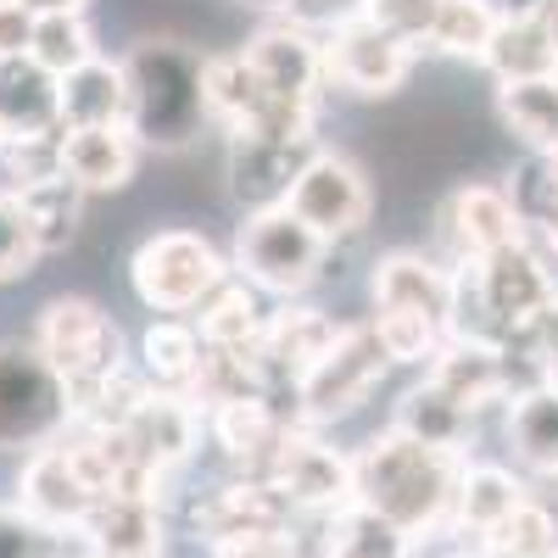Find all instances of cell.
<instances>
[{
    "label": "cell",
    "mask_w": 558,
    "mask_h": 558,
    "mask_svg": "<svg viewBox=\"0 0 558 558\" xmlns=\"http://www.w3.org/2000/svg\"><path fill=\"white\" fill-rule=\"evenodd\" d=\"M441 241L452 246V268H475L492 252L525 241V218L508 184H458L441 207Z\"/></svg>",
    "instance_id": "cell-15"
},
{
    "label": "cell",
    "mask_w": 558,
    "mask_h": 558,
    "mask_svg": "<svg viewBox=\"0 0 558 558\" xmlns=\"http://www.w3.org/2000/svg\"><path fill=\"white\" fill-rule=\"evenodd\" d=\"M241 51H246L252 68L263 73V84H268L274 101L318 107V89L330 84V78H324V39H318L307 23H296V17L268 23V28H257V34L241 45Z\"/></svg>",
    "instance_id": "cell-17"
},
{
    "label": "cell",
    "mask_w": 558,
    "mask_h": 558,
    "mask_svg": "<svg viewBox=\"0 0 558 558\" xmlns=\"http://www.w3.org/2000/svg\"><path fill=\"white\" fill-rule=\"evenodd\" d=\"M497 118L514 129L531 151H558V68L536 78L497 84Z\"/></svg>",
    "instance_id": "cell-29"
},
{
    "label": "cell",
    "mask_w": 558,
    "mask_h": 558,
    "mask_svg": "<svg viewBox=\"0 0 558 558\" xmlns=\"http://www.w3.org/2000/svg\"><path fill=\"white\" fill-rule=\"evenodd\" d=\"M68 536L28 520L23 508H0V558H62Z\"/></svg>",
    "instance_id": "cell-42"
},
{
    "label": "cell",
    "mask_w": 558,
    "mask_h": 558,
    "mask_svg": "<svg viewBox=\"0 0 558 558\" xmlns=\"http://www.w3.org/2000/svg\"><path fill=\"white\" fill-rule=\"evenodd\" d=\"M96 502H101V492L89 486V475L78 470L68 436L34 447V458L23 463V481H17V508L28 520L51 525L62 536H78V525L89 520V508H96Z\"/></svg>",
    "instance_id": "cell-13"
},
{
    "label": "cell",
    "mask_w": 558,
    "mask_h": 558,
    "mask_svg": "<svg viewBox=\"0 0 558 558\" xmlns=\"http://www.w3.org/2000/svg\"><path fill=\"white\" fill-rule=\"evenodd\" d=\"M123 436L146 452L157 470H179L184 458L196 452V441H202V408L191 402V397H179V391H157L151 386V397L134 408V418L123 425Z\"/></svg>",
    "instance_id": "cell-23"
},
{
    "label": "cell",
    "mask_w": 558,
    "mask_h": 558,
    "mask_svg": "<svg viewBox=\"0 0 558 558\" xmlns=\"http://www.w3.org/2000/svg\"><path fill=\"white\" fill-rule=\"evenodd\" d=\"M34 17H68V12H84L89 0H23Z\"/></svg>",
    "instance_id": "cell-46"
},
{
    "label": "cell",
    "mask_w": 558,
    "mask_h": 558,
    "mask_svg": "<svg viewBox=\"0 0 558 558\" xmlns=\"http://www.w3.org/2000/svg\"><path fill=\"white\" fill-rule=\"evenodd\" d=\"M481 547L486 553H502V558H553L558 553V525H553V514L536 502V492L508 514L502 525H492L486 536H481Z\"/></svg>",
    "instance_id": "cell-37"
},
{
    "label": "cell",
    "mask_w": 558,
    "mask_h": 558,
    "mask_svg": "<svg viewBox=\"0 0 558 558\" xmlns=\"http://www.w3.org/2000/svg\"><path fill=\"white\" fill-rule=\"evenodd\" d=\"M140 140L123 129V123H107V129H62L57 134V157H62V173L78 184L84 196H101V191H123L140 168Z\"/></svg>",
    "instance_id": "cell-19"
},
{
    "label": "cell",
    "mask_w": 558,
    "mask_h": 558,
    "mask_svg": "<svg viewBox=\"0 0 558 558\" xmlns=\"http://www.w3.org/2000/svg\"><path fill=\"white\" fill-rule=\"evenodd\" d=\"M302 223H313L324 241H352L357 229L375 213V191H368V173L347 157V151H313V162L296 173L291 202H286Z\"/></svg>",
    "instance_id": "cell-10"
},
{
    "label": "cell",
    "mask_w": 558,
    "mask_h": 558,
    "mask_svg": "<svg viewBox=\"0 0 558 558\" xmlns=\"http://www.w3.org/2000/svg\"><path fill=\"white\" fill-rule=\"evenodd\" d=\"M375 330H380V347L391 352V363H430L447 341V330H436L418 313H375Z\"/></svg>",
    "instance_id": "cell-39"
},
{
    "label": "cell",
    "mask_w": 558,
    "mask_h": 558,
    "mask_svg": "<svg viewBox=\"0 0 558 558\" xmlns=\"http://www.w3.org/2000/svg\"><path fill=\"white\" fill-rule=\"evenodd\" d=\"M223 279V252L196 229H157L129 257V286L151 313H196Z\"/></svg>",
    "instance_id": "cell-4"
},
{
    "label": "cell",
    "mask_w": 558,
    "mask_h": 558,
    "mask_svg": "<svg viewBox=\"0 0 558 558\" xmlns=\"http://www.w3.org/2000/svg\"><path fill=\"white\" fill-rule=\"evenodd\" d=\"M357 7L375 17V23H386L391 34L413 39L418 51H425V45H430V28H436V12H441V0H357Z\"/></svg>",
    "instance_id": "cell-43"
},
{
    "label": "cell",
    "mask_w": 558,
    "mask_h": 558,
    "mask_svg": "<svg viewBox=\"0 0 558 558\" xmlns=\"http://www.w3.org/2000/svg\"><path fill=\"white\" fill-rule=\"evenodd\" d=\"M470 425H475V413L470 408H458L447 391H436L430 380L425 386H413L397 408V430L418 436V441H430V447H447V452H463V441H470Z\"/></svg>",
    "instance_id": "cell-34"
},
{
    "label": "cell",
    "mask_w": 558,
    "mask_h": 558,
    "mask_svg": "<svg viewBox=\"0 0 558 558\" xmlns=\"http://www.w3.org/2000/svg\"><path fill=\"white\" fill-rule=\"evenodd\" d=\"M34 347L51 357V368L68 380V391L84 386V380H101V375H112V368L129 363L118 318L101 302H89V296L45 302V313L34 324Z\"/></svg>",
    "instance_id": "cell-7"
},
{
    "label": "cell",
    "mask_w": 558,
    "mask_h": 558,
    "mask_svg": "<svg viewBox=\"0 0 558 558\" xmlns=\"http://www.w3.org/2000/svg\"><path fill=\"white\" fill-rule=\"evenodd\" d=\"M263 481L286 497L296 514H341L352 502V458L324 447L307 425H291L286 441L263 463Z\"/></svg>",
    "instance_id": "cell-9"
},
{
    "label": "cell",
    "mask_w": 558,
    "mask_h": 558,
    "mask_svg": "<svg viewBox=\"0 0 558 558\" xmlns=\"http://www.w3.org/2000/svg\"><path fill=\"white\" fill-rule=\"evenodd\" d=\"M213 558H302L291 531H263V536H235V542H218Z\"/></svg>",
    "instance_id": "cell-44"
},
{
    "label": "cell",
    "mask_w": 558,
    "mask_h": 558,
    "mask_svg": "<svg viewBox=\"0 0 558 558\" xmlns=\"http://www.w3.org/2000/svg\"><path fill=\"white\" fill-rule=\"evenodd\" d=\"M391 375V352L380 347L375 318L368 324H341L336 347L324 352L307 375L296 380V425H330V418L357 413Z\"/></svg>",
    "instance_id": "cell-6"
},
{
    "label": "cell",
    "mask_w": 558,
    "mask_h": 558,
    "mask_svg": "<svg viewBox=\"0 0 558 558\" xmlns=\"http://www.w3.org/2000/svg\"><path fill=\"white\" fill-rule=\"evenodd\" d=\"M508 452L536 481L558 475V386L553 380H536L520 397H508Z\"/></svg>",
    "instance_id": "cell-27"
},
{
    "label": "cell",
    "mask_w": 558,
    "mask_h": 558,
    "mask_svg": "<svg viewBox=\"0 0 558 558\" xmlns=\"http://www.w3.org/2000/svg\"><path fill=\"white\" fill-rule=\"evenodd\" d=\"M508 196H514L520 218L531 223L536 213L558 207V151H531L520 168H514V184H508Z\"/></svg>",
    "instance_id": "cell-40"
},
{
    "label": "cell",
    "mask_w": 558,
    "mask_h": 558,
    "mask_svg": "<svg viewBox=\"0 0 558 558\" xmlns=\"http://www.w3.org/2000/svg\"><path fill=\"white\" fill-rule=\"evenodd\" d=\"M324 558H413V536H408L402 525L380 520L375 508L347 502L341 514H330Z\"/></svg>",
    "instance_id": "cell-32"
},
{
    "label": "cell",
    "mask_w": 558,
    "mask_h": 558,
    "mask_svg": "<svg viewBox=\"0 0 558 558\" xmlns=\"http://www.w3.org/2000/svg\"><path fill=\"white\" fill-rule=\"evenodd\" d=\"M84 558H162V502L151 497H101L78 525Z\"/></svg>",
    "instance_id": "cell-20"
},
{
    "label": "cell",
    "mask_w": 558,
    "mask_h": 558,
    "mask_svg": "<svg viewBox=\"0 0 558 558\" xmlns=\"http://www.w3.org/2000/svg\"><path fill=\"white\" fill-rule=\"evenodd\" d=\"M39 257H45V246H39V235H34L28 213H23L17 202L0 196V279H23V274H34Z\"/></svg>",
    "instance_id": "cell-41"
},
{
    "label": "cell",
    "mask_w": 558,
    "mask_h": 558,
    "mask_svg": "<svg viewBox=\"0 0 558 558\" xmlns=\"http://www.w3.org/2000/svg\"><path fill=\"white\" fill-rule=\"evenodd\" d=\"M68 397H73V418H68L73 430H123L134 418V408L151 397V380L123 363V368H112V375H101V380L73 386Z\"/></svg>",
    "instance_id": "cell-30"
},
{
    "label": "cell",
    "mask_w": 558,
    "mask_h": 558,
    "mask_svg": "<svg viewBox=\"0 0 558 558\" xmlns=\"http://www.w3.org/2000/svg\"><path fill=\"white\" fill-rule=\"evenodd\" d=\"M129 134L146 151H184L213 123L207 112V51L173 34H146L123 57Z\"/></svg>",
    "instance_id": "cell-2"
},
{
    "label": "cell",
    "mask_w": 558,
    "mask_h": 558,
    "mask_svg": "<svg viewBox=\"0 0 558 558\" xmlns=\"http://www.w3.org/2000/svg\"><path fill=\"white\" fill-rule=\"evenodd\" d=\"M296 508L279 497L263 475H235L223 486L191 492L179 508V525L191 531L196 542L218 547V542H235V536H263V531H291Z\"/></svg>",
    "instance_id": "cell-11"
},
{
    "label": "cell",
    "mask_w": 558,
    "mask_h": 558,
    "mask_svg": "<svg viewBox=\"0 0 558 558\" xmlns=\"http://www.w3.org/2000/svg\"><path fill=\"white\" fill-rule=\"evenodd\" d=\"M291 425H296V413L268 391H246V397H229V402L207 408V430L241 475H263V463L274 458V447L286 441Z\"/></svg>",
    "instance_id": "cell-18"
},
{
    "label": "cell",
    "mask_w": 558,
    "mask_h": 558,
    "mask_svg": "<svg viewBox=\"0 0 558 558\" xmlns=\"http://www.w3.org/2000/svg\"><path fill=\"white\" fill-rule=\"evenodd\" d=\"M191 318H196V330H202V341L213 352H257V341L268 330L263 291L252 286V279H241V274H229Z\"/></svg>",
    "instance_id": "cell-26"
},
{
    "label": "cell",
    "mask_w": 558,
    "mask_h": 558,
    "mask_svg": "<svg viewBox=\"0 0 558 558\" xmlns=\"http://www.w3.org/2000/svg\"><path fill=\"white\" fill-rule=\"evenodd\" d=\"M51 173H62L57 134H0V196L7 202L28 196Z\"/></svg>",
    "instance_id": "cell-36"
},
{
    "label": "cell",
    "mask_w": 558,
    "mask_h": 558,
    "mask_svg": "<svg viewBox=\"0 0 558 558\" xmlns=\"http://www.w3.org/2000/svg\"><path fill=\"white\" fill-rule=\"evenodd\" d=\"M463 463H470L463 452L430 447L391 425L375 441H363V452L352 458V502L375 508L380 520L402 525L408 536H425L441 520H452Z\"/></svg>",
    "instance_id": "cell-1"
},
{
    "label": "cell",
    "mask_w": 558,
    "mask_h": 558,
    "mask_svg": "<svg viewBox=\"0 0 558 558\" xmlns=\"http://www.w3.org/2000/svg\"><path fill=\"white\" fill-rule=\"evenodd\" d=\"M235 7H252V12H296V0H235Z\"/></svg>",
    "instance_id": "cell-48"
},
{
    "label": "cell",
    "mask_w": 558,
    "mask_h": 558,
    "mask_svg": "<svg viewBox=\"0 0 558 558\" xmlns=\"http://www.w3.org/2000/svg\"><path fill=\"white\" fill-rule=\"evenodd\" d=\"M413 62H418V45L375 23L363 7L324 34V78L352 89V96H391V89L408 84Z\"/></svg>",
    "instance_id": "cell-8"
},
{
    "label": "cell",
    "mask_w": 558,
    "mask_h": 558,
    "mask_svg": "<svg viewBox=\"0 0 558 558\" xmlns=\"http://www.w3.org/2000/svg\"><path fill=\"white\" fill-rule=\"evenodd\" d=\"M84 202H89V196L78 191L68 173H51L45 184H34L28 196H17V207L28 213V223H34V235H39L45 257L62 252V246H73L78 223H84Z\"/></svg>",
    "instance_id": "cell-33"
},
{
    "label": "cell",
    "mask_w": 558,
    "mask_h": 558,
    "mask_svg": "<svg viewBox=\"0 0 558 558\" xmlns=\"http://www.w3.org/2000/svg\"><path fill=\"white\" fill-rule=\"evenodd\" d=\"M202 363H207V341H202L191 313H162V318L146 324V336H140V375H146L157 391L191 397Z\"/></svg>",
    "instance_id": "cell-24"
},
{
    "label": "cell",
    "mask_w": 558,
    "mask_h": 558,
    "mask_svg": "<svg viewBox=\"0 0 558 558\" xmlns=\"http://www.w3.org/2000/svg\"><path fill=\"white\" fill-rule=\"evenodd\" d=\"M481 68L497 78V84H514V78H536V73H553L558 57H553V39L542 28V17H502Z\"/></svg>",
    "instance_id": "cell-31"
},
{
    "label": "cell",
    "mask_w": 558,
    "mask_h": 558,
    "mask_svg": "<svg viewBox=\"0 0 558 558\" xmlns=\"http://www.w3.org/2000/svg\"><path fill=\"white\" fill-rule=\"evenodd\" d=\"M368 291H375V313H418V318H430L436 330L452 336L463 274L425 257V252H391V257L375 263Z\"/></svg>",
    "instance_id": "cell-16"
},
{
    "label": "cell",
    "mask_w": 558,
    "mask_h": 558,
    "mask_svg": "<svg viewBox=\"0 0 558 558\" xmlns=\"http://www.w3.org/2000/svg\"><path fill=\"white\" fill-rule=\"evenodd\" d=\"M286 107H296V101H274L268 84H263V73L252 68L246 51H218V57H207V112H213V123H218L223 134L257 129L263 118L286 112ZM313 112H318V107H313Z\"/></svg>",
    "instance_id": "cell-22"
},
{
    "label": "cell",
    "mask_w": 558,
    "mask_h": 558,
    "mask_svg": "<svg viewBox=\"0 0 558 558\" xmlns=\"http://www.w3.org/2000/svg\"><path fill=\"white\" fill-rule=\"evenodd\" d=\"M336 336H341V324H336V313H324V307L296 302V307L268 313V330H263V341H257L252 357L263 368V386L286 402L291 413H296V380L336 347Z\"/></svg>",
    "instance_id": "cell-14"
},
{
    "label": "cell",
    "mask_w": 558,
    "mask_h": 558,
    "mask_svg": "<svg viewBox=\"0 0 558 558\" xmlns=\"http://www.w3.org/2000/svg\"><path fill=\"white\" fill-rule=\"evenodd\" d=\"M313 151H318L313 134H257V129L229 134V146H223L229 196H235L246 213L291 202V184L313 162Z\"/></svg>",
    "instance_id": "cell-12"
},
{
    "label": "cell",
    "mask_w": 558,
    "mask_h": 558,
    "mask_svg": "<svg viewBox=\"0 0 558 558\" xmlns=\"http://www.w3.org/2000/svg\"><path fill=\"white\" fill-rule=\"evenodd\" d=\"M324 257H330V241L313 223H302L286 202L246 213L235 235V268L263 296H307L324 274Z\"/></svg>",
    "instance_id": "cell-3"
},
{
    "label": "cell",
    "mask_w": 558,
    "mask_h": 558,
    "mask_svg": "<svg viewBox=\"0 0 558 558\" xmlns=\"http://www.w3.org/2000/svg\"><path fill=\"white\" fill-rule=\"evenodd\" d=\"M542 28H547V39H553V57H558V0H553V12L542 17Z\"/></svg>",
    "instance_id": "cell-49"
},
{
    "label": "cell",
    "mask_w": 558,
    "mask_h": 558,
    "mask_svg": "<svg viewBox=\"0 0 558 558\" xmlns=\"http://www.w3.org/2000/svg\"><path fill=\"white\" fill-rule=\"evenodd\" d=\"M73 418L68 380L34 341H0V452H34Z\"/></svg>",
    "instance_id": "cell-5"
},
{
    "label": "cell",
    "mask_w": 558,
    "mask_h": 558,
    "mask_svg": "<svg viewBox=\"0 0 558 558\" xmlns=\"http://www.w3.org/2000/svg\"><path fill=\"white\" fill-rule=\"evenodd\" d=\"M0 134H62V78L34 51L0 57Z\"/></svg>",
    "instance_id": "cell-21"
},
{
    "label": "cell",
    "mask_w": 558,
    "mask_h": 558,
    "mask_svg": "<svg viewBox=\"0 0 558 558\" xmlns=\"http://www.w3.org/2000/svg\"><path fill=\"white\" fill-rule=\"evenodd\" d=\"M497 12L502 17H547L553 0H497Z\"/></svg>",
    "instance_id": "cell-47"
},
{
    "label": "cell",
    "mask_w": 558,
    "mask_h": 558,
    "mask_svg": "<svg viewBox=\"0 0 558 558\" xmlns=\"http://www.w3.org/2000/svg\"><path fill=\"white\" fill-rule=\"evenodd\" d=\"M39 17L23 7V0H0V57H23L34 45Z\"/></svg>",
    "instance_id": "cell-45"
},
{
    "label": "cell",
    "mask_w": 558,
    "mask_h": 558,
    "mask_svg": "<svg viewBox=\"0 0 558 558\" xmlns=\"http://www.w3.org/2000/svg\"><path fill=\"white\" fill-rule=\"evenodd\" d=\"M497 23H502V12L492 7V0H441L436 28H430V51L481 62L486 45H492V34H497Z\"/></svg>",
    "instance_id": "cell-35"
},
{
    "label": "cell",
    "mask_w": 558,
    "mask_h": 558,
    "mask_svg": "<svg viewBox=\"0 0 558 558\" xmlns=\"http://www.w3.org/2000/svg\"><path fill=\"white\" fill-rule=\"evenodd\" d=\"M28 51H34L45 68H51V73L62 78V73H73L78 62L96 57V34H89L84 12H68V17H39Z\"/></svg>",
    "instance_id": "cell-38"
},
{
    "label": "cell",
    "mask_w": 558,
    "mask_h": 558,
    "mask_svg": "<svg viewBox=\"0 0 558 558\" xmlns=\"http://www.w3.org/2000/svg\"><path fill=\"white\" fill-rule=\"evenodd\" d=\"M107 123L129 129V78L123 62L96 51L73 73H62V129H107Z\"/></svg>",
    "instance_id": "cell-25"
},
{
    "label": "cell",
    "mask_w": 558,
    "mask_h": 558,
    "mask_svg": "<svg viewBox=\"0 0 558 558\" xmlns=\"http://www.w3.org/2000/svg\"><path fill=\"white\" fill-rule=\"evenodd\" d=\"M525 497H531V486L514 470H502V463H463L458 497H452V525L481 542L492 525H502L508 514H514Z\"/></svg>",
    "instance_id": "cell-28"
}]
</instances>
